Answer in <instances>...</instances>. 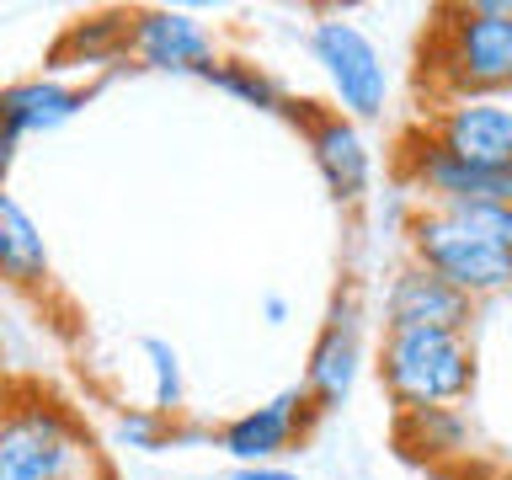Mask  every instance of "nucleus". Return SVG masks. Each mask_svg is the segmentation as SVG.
<instances>
[{"instance_id": "1", "label": "nucleus", "mask_w": 512, "mask_h": 480, "mask_svg": "<svg viewBox=\"0 0 512 480\" xmlns=\"http://www.w3.org/2000/svg\"><path fill=\"white\" fill-rule=\"evenodd\" d=\"M0 480H112L86 422L38 384L0 390Z\"/></svg>"}, {"instance_id": "2", "label": "nucleus", "mask_w": 512, "mask_h": 480, "mask_svg": "<svg viewBox=\"0 0 512 480\" xmlns=\"http://www.w3.org/2000/svg\"><path fill=\"white\" fill-rule=\"evenodd\" d=\"M422 75L438 102L512 91V0L443 6L422 48Z\"/></svg>"}, {"instance_id": "3", "label": "nucleus", "mask_w": 512, "mask_h": 480, "mask_svg": "<svg viewBox=\"0 0 512 480\" xmlns=\"http://www.w3.org/2000/svg\"><path fill=\"white\" fill-rule=\"evenodd\" d=\"M475 342L470 331H384L379 336V384L395 400V411L459 406L475 390Z\"/></svg>"}, {"instance_id": "4", "label": "nucleus", "mask_w": 512, "mask_h": 480, "mask_svg": "<svg viewBox=\"0 0 512 480\" xmlns=\"http://www.w3.org/2000/svg\"><path fill=\"white\" fill-rule=\"evenodd\" d=\"M406 246H411V262L438 272L448 288H459L464 299H486V294H502L512 288V256L486 246L480 235H470L459 219H448L443 208H416L406 219Z\"/></svg>"}, {"instance_id": "5", "label": "nucleus", "mask_w": 512, "mask_h": 480, "mask_svg": "<svg viewBox=\"0 0 512 480\" xmlns=\"http://www.w3.org/2000/svg\"><path fill=\"white\" fill-rule=\"evenodd\" d=\"M310 54L326 75V86L336 96V112L347 123H374L384 118V102H390V70H384L379 43L368 38L358 22L347 16H320L310 27Z\"/></svg>"}, {"instance_id": "6", "label": "nucleus", "mask_w": 512, "mask_h": 480, "mask_svg": "<svg viewBox=\"0 0 512 480\" xmlns=\"http://www.w3.org/2000/svg\"><path fill=\"white\" fill-rule=\"evenodd\" d=\"M358 374H363V304H358V288H336L331 310L310 342V358H304L299 390L315 416H331L352 400Z\"/></svg>"}, {"instance_id": "7", "label": "nucleus", "mask_w": 512, "mask_h": 480, "mask_svg": "<svg viewBox=\"0 0 512 480\" xmlns=\"http://www.w3.org/2000/svg\"><path fill=\"white\" fill-rule=\"evenodd\" d=\"M283 118L299 123L304 144H310V160L326 182L331 203L342 208H358L374 187V155H368V139L358 123H347L336 107H320V102H288Z\"/></svg>"}, {"instance_id": "8", "label": "nucleus", "mask_w": 512, "mask_h": 480, "mask_svg": "<svg viewBox=\"0 0 512 480\" xmlns=\"http://www.w3.org/2000/svg\"><path fill=\"white\" fill-rule=\"evenodd\" d=\"M422 134L443 155L480 171H512V102L507 96H464L438 102V112L422 123Z\"/></svg>"}, {"instance_id": "9", "label": "nucleus", "mask_w": 512, "mask_h": 480, "mask_svg": "<svg viewBox=\"0 0 512 480\" xmlns=\"http://www.w3.org/2000/svg\"><path fill=\"white\" fill-rule=\"evenodd\" d=\"M395 166H400V176H406V187L427 198V208H443V203H512V171L464 166V160L443 155L422 128L400 139Z\"/></svg>"}, {"instance_id": "10", "label": "nucleus", "mask_w": 512, "mask_h": 480, "mask_svg": "<svg viewBox=\"0 0 512 480\" xmlns=\"http://www.w3.org/2000/svg\"><path fill=\"white\" fill-rule=\"evenodd\" d=\"M128 59L160 75H203L219 59V43L192 11L150 6L128 11Z\"/></svg>"}, {"instance_id": "11", "label": "nucleus", "mask_w": 512, "mask_h": 480, "mask_svg": "<svg viewBox=\"0 0 512 480\" xmlns=\"http://www.w3.org/2000/svg\"><path fill=\"white\" fill-rule=\"evenodd\" d=\"M310 422H315V411H310V400H304V390L294 384V390H278L272 400H262V406L230 416V422L219 427V448L235 464H278L288 448L310 432Z\"/></svg>"}, {"instance_id": "12", "label": "nucleus", "mask_w": 512, "mask_h": 480, "mask_svg": "<svg viewBox=\"0 0 512 480\" xmlns=\"http://www.w3.org/2000/svg\"><path fill=\"white\" fill-rule=\"evenodd\" d=\"M475 320V299H464L459 288H448L438 272L406 262L384 288V331H406V326H427V331H470Z\"/></svg>"}, {"instance_id": "13", "label": "nucleus", "mask_w": 512, "mask_h": 480, "mask_svg": "<svg viewBox=\"0 0 512 480\" xmlns=\"http://www.w3.org/2000/svg\"><path fill=\"white\" fill-rule=\"evenodd\" d=\"M0 283L11 294H48L54 283V251L43 240V224L11 187H0Z\"/></svg>"}, {"instance_id": "14", "label": "nucleus", "mask_w": 512, "mask_h": 480, "mask_svg": "<svg viewBox=\"0 0 512 480\" xmlns=\"http://www.w3.org/2000/svg\"><path fill=\"white\" fill-rule=\"evenodd\" d=\"M86 102H91V86H75V80H59V75H27V80L0 86V118L22 139L75 123L86 112Z\"/></svg>"}, {"instance_id": "15", "label": "nucleus", "mask_w": 512, "mask_h": 480, "mask_svg": "<svg viewBox=\"0 0 512 480\" xmlns=\"http://www.w3.org/2000/svg\"><path fill=\"white\" fill-rule=\"evenodd\" d=\"M123 59H128V11H91L59 32V43L48 48L43 75L70 80L75 70H112Z\"/></svg>"}, {"instance_id": "16", "label": "nucleus", "mask_w": 512, "mask_h": 480, "mask_svg": "<svg viewBox=\"0 0 512 480\" xmlns=\"http://www.w3.org/2000/svg\"><path fill=\"white\" fill-rule=\"evenodd\" d=\"M475 443L470 422L459 406H427V411H395V448L416 464L464 459Z\"/></svg>"}, {"instance_id": "17", "label": "nucleus", "mask_w": 512, "mask_h": 480, "mask_svg": "<svg viewBox=\"0 0 512 480\" xmlns=\"http://www.w3.org/2000/svg\"><path fill=\"white\" fill-rule=\"evenodd\" d=\"M198 80H208L214 91L235 96L240 107H256V112H288V102H294V96H288L278 80H272L256 59H246V54H219Z\"/></svg>"}, {"instance_id": "18", "label": "nucleus", "mask_w": 512, "mask_h": 480, "mask_svg": "<svg viewBox=\"0 0 512 480\" xmlns=\"http://www.w3.org/2000/svg\"><path fill=\"white\" fill-rule=\"evenodd\" d=\"M139 352L150 363V411L176 422L187 406V374H182V352H176L166 336H139Z\"/></svg>"}, {"instance_id": "19", "label": "nucleus", "mask_w": 512, "mask_h": 480, "mask_svg": "<svg viewBox=\"0 0 512 480\" xmlns=\"http://www.w3.org/2000/svg\"><path fill=\"white\" fill-rule=\"evenodd\" d=\"M448 219H459L470 235L512 256V203H443Z\"/></svg>"}, {"instance_id": "20", "label": "nucleus", "mask_w": 512, "mask_h": 480, "mask_svg": "<svg viewBox=\"0 0 512 480\" xmlns=\"http://www.w3.org/2000/svg\"><path fill=\"white\" fill-rule=\"evenodd\" d=\"M112 432H118V443L128 448H144V454H160L171 438H176V422H166V416H155L150 406H128L118 411V422H112Z\"/></svg>"}, {"instance_id": "21", "label": "nucleus", "mask_w": 512, "mask_h": 480, "mask_svg": "<svg viewBox=\"0 0 512 480\" xmlns=\"http://www.w3.org/2000/svg\"><path fill=\"white\" fill-rule=\"evenodd\" d=\"M22 134H16V128L0 118V187H11V171H16V160H22Z\"/></svg>"}, {"instance_id": "22", "label": "nucleus", "mask_w": 512, "mask_h": 480, "mask_svg": "<svg viewBox=\"0 0 512 480\" xmlns=\"http://www.w3.org/2000/svg\"><path fill=\"white\" fill-rule=\"evenodd\" d=\"M230 480H299L288 464H235Z\"/></svg>"}, {"instance_id": "23", "label": "nucleus", "mask_w": 512, "mask_h": 480, "mask_svg": "<svg viewBox=\"0 0 512 480\" xmlns=\"http://www.w3.org/2000/svg\"><path fill=\"white\" fill-rule=\"evenodd\" d=\"M262 315H267V326H283V320H288V299L283 294H267L262 299Z\"/></svg>"}, {"instance_id": "24", "label": "nucleus", "mask_w": 512, "mask_h": 480, "mask_svg": "<svg viewBox=\"0 0 512 480\" xmlns=\"http://www.w3.org/2000/svg\"><path fill=\"white\" fill-rule=\"evenodd\" d=\"M6 294H11V288H6V283H0V299H6Z\"/></svg>"}]
</instances>
